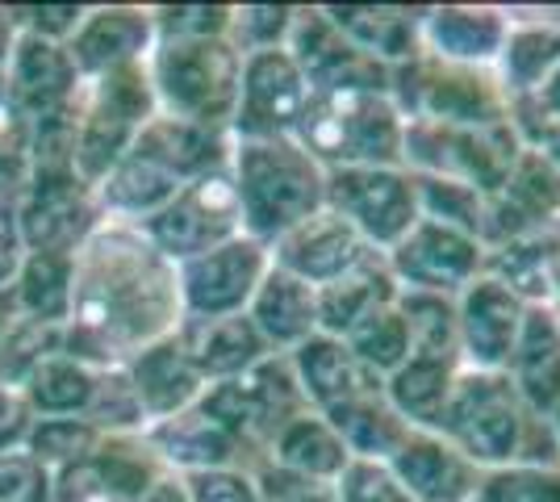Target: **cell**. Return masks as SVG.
I'll list each match as a JSON object with an SVG mask.
<instances>
[{"mask_svg":"<svg viewBox=\"0 0 560 502\" xmlns=\"http://www.w3.org/2000/svg\"><path fill=\"white\" fill-rule=\"evenodd\" d=\"M185 323L176 264L164 260L130 222H101L75 252L63 352L93 369L126 364L147 343Z\"/></svg>","mask_w":560,"mask_h":502,"instance_id":"1","label":"cell"},{"mask_svg":"<svg viewBox=\"0 0 560 502\" xmlns=\"http://www.w3.org/2000/svg\"><path fill=\"white\" fill-rule=\"evenodd\" d=\"M231 147L234 139L226 130L155 114L142 126L139 139L130 143V151L114 164V172L96 185L101 214H105V222L139 226L142 218H151L160 206H167L197 176L231 164Z\"/></svg>","mask_w":560,"mask_h":502,"instance_id":"2","label":"cell"},{"mask_svg":"<svg viewBox=\"0 0 560 502\" xmlns=\"http://www.w3.org/2000/svg\"><path fill=\"white\" fill-rule=\"evenodd\" d=\"M435 431L481 469L502 465H560L557 431L518 398L506 373L460 369Z\"/></svg>","mask_w":560,"mask_h":502,"instance_id":"3","label":"cell"},{"mask_svg":"<svg viewBox=\"0 0 560 502\" xmlns=\"http://www.w3.org/2000/svg\"><path fill=\"white\" fill-rule=\"evenodd\" d=\"M231 180L238 192L243 235L272 247L298 222L327 210V167L298 139H259L231 147Z\"/></svg>","mask_w":560,"mask_h":502,"instance_id":"4","label":"cell"},{"mask_svg":"<svg viewBox=\"0 0 560 502\" xmlns=\"http://www.w3.org/2000/svg\"><path fill=\"white\" fill-rule=\"evenodd\" d=\"M293 139L327 172L389 167L401 164L406 118L389 93H310Z\"/></svg>","mask_w":560,"mask_h":502,"instance_id":"5","label":"cell"},{"mask_svg":"<svg viewBox=\"0 0 560 502\" xmlns=\"http://www.w3.org/2000/svg\"><path fill=\"white\" fill-rule=\"evenodd\" d=\"M147 75H151L155 105L164 118L231 135L238 75H243V55L231 47V38L155 43L151 59H147Z\"/></svg>","mask_w":560,"mask_h":502,"instance_id":"6","label":"cell"},{"mask_svg":"<svg viewBox=\"0 0 560 502\" xmlns=\"http://www.w3.org/2000/svg\"><path fill=\"white\" fill-rule=\"evenodd\" d=\"M389 96L406 121H444V126L511 121V96L502 93L493 68L444 63L427 50L389 68Z\"/></svg>","mask_w":560,"mask_h":502,"instance_id":"7","label":"cell"},{"mask_svg":"<svg viewBox=\"0 0 560 502\" xmlns=\"http://www.w3.org/2000/svg\"><path fill=\"white\" fill-rule=\"evenodd\" d=\"M155 114L160 105H155L147 63H130V68L84 80L80 114H75V147H71L80 180H89L96 189Z\"/></svg>","mask_w":560,"mask_h":502,"instance_id":"8","label":"cell"},{"mask_svg":"<svg viewBox=\"0 0 560 502\" xmlns=\"http://www.w3.org/2000/svg\"><path fill=\"white\" fill-rule=\"evenodd\" d=\"M523 139L511 121L502 126H444V121H406L401 164L415 176L456 180L477 192H498Z\"/></svg>","mask_w":560,"mask_h":502,"instance_id":"9","label":"cell"},{"mask_svg":"<svg viewBox=\"0 0 560 502\" xmlns=\"http://www.w3.org/2000/svg\"><path fill=\"white\" fill-rule=\"evenodd\" d=\"M201 407L210 410L222 428L231 431L234 440L252 453V460H268V448L277 440V431L298 419L305 407L302 389L293 382L289 357L272 352L268 360H259L252 373L234 377V382L206 385Z\"/></svg>","mask_w":560,"mask_h":502,"instance_id":"10","label":"cell"},{"mask_svg":"<svg viewBox=\"0 0 560 502\" xmlns=\"http://www.w3.org/2000/svg\"><path fill=\"white\" fill-rule=\"evenodd\" d=\"M327 210L385 256L422 218L419 176L406 164L335 167L327 172Z\"/></svg>","mask_w":560,"mask_h":502,"instance_id":"11","label":"cell"},{"mask_svg":"<svg viewBox=\"0 0 560 502\" xmlns=\"http://www.w3.org/2000/svg\"><path fill=\"white\" fill-rule=\"evenodd\" d=\"M18 235L25 252H68L75 256L105 222L101 201L75 164H34L18 201Z\"/></svg>","mask_w":560,"mask_h":502,"instance_id":"12","label":"cell"},{"mask_svg":"<svg viewBox=\"0 0 560 502\" xmlns=\"http://www.w3.org/2000/svg\"><path fill=\"white\" fill-rule=\"evenodd\" d=\"M139 231L142 240L172 264H185L218 247V243L243 235V214H238L231 167H213L206 176H197L167 206H160L151 218H142Z\"/></svg>","mask_w":560,"mask_h":502,"instance_id":"13","label":"cell"},{"mask_svg":"<svg viewBox=\"0 0 560 502\" xmlns=\"http://www.w3.org/2000/svg\"><path fill=\"white\" fill-rule=\"evenodd\" d=\"M272 268V252L252 235H234L210 252L176 264V285H180V314L188 323L206 318H231L247 314L259 281Z\"/></svg>","mask_w":560,"mask_h":502,"instance_id":"14","label":"cell"},{"mask_svg":"<svg viewBox=\"0 0 560 502\" xmlns=\"http://www.w3.org/2000/svg\"><path fill=\"white\" fill-rule=\"evenodd\" d=\"M385 268L394 272L397 289L444 293L456 297L486 272V243L468 231H456L440 218H419L401 240L385 252Z\"/></svg>","mask_w":560,"mask_h":502,"instance_id":"15","label":"cell"},{"mask_svg":"<svg viewBox=\"0 0 560 502\" xmlns=\"http://www.w3.org/2000/svg\"><path fill=\"white\" fill-rule=\"evenodd\" d=\"M310 101L302 68L293 55L280 50H259L243 55V75H238V105L231 118L234 143H259V139H293L298 121Z\"/></svg>","mask_w":560,"mask_h":502,"instance_id":"16","label":"cell"},{"mask_svg":"<svg viewBox=\"0 0 560 502\" xmlns=\"http://www.w3.org/2000/svg\"><path fill=\"white\" fill-rule=\"evenodd\" d=\"M164 478L147 435H101L84 460L55 474V502H142Z\"/></svg>","mask_w":560,"mask_h":502,"instance_id":"17","label":"cell"},{"mask_svg":"<svg viewBox=\"0 0 560 502\" xmlns=\"http://www.w3.org/2000/svg\"><path fill=\"white\" fill-rule=\"evenodd\" d=\"M284 50L302 68L310 93H389V68L351 47L323 4H298Z\"/></svg>","mask_w":560,"mask_h":502,"instance_id":"18","label":"cell"},{"mask_svg":"<svg viewBox=\"0 0 560 502\" xmlns=\"http://www.w3.org/2000/svg\"><path fill=\"white\" fill-rule=\"evenodd\" d=\"M4 89L22 105L30 130L75 126L80 96H84V75L75 72L68 47L22 34L18 50H13V63H9V75H4Z\"/></svg>","mask_w":560,"mask_h":502,"instance_id":"19","label":"cell"},{"mask_svg":"<svg viewBox=\"0 0 560 502\" xmlns=\"http://www.w3.org/2000/svg\"><path fill=\"white\" fill-rule=\"evenodd\" d=\"M527 297H518L506 281L481 272L472 285L456 293V335H460V360L465 369L481 373H502L511 360L523 318H527Z\"/></svg>","mask_w":560,"mask_h":502,"instance_id":"20","label":"cell"},{"mask_svg":"<svg viewBox=\"0 0 560 502\" xmlns=\"http://www.w3.org/2000/svg\"><path fill=\"white\" fill-rule=\"evenodd\" d=\"M560 226V167H552L532 147L518 151L506 180L490 192V231H486V252L498 243L523 240Z\"/></svg>","mask_w":560,"mask_h":502,"instance_id":"21","label":"cell"},{"mask_svg":"<svg viewBox=\"0 0 560 502\" xmlns=\"http://www.w3.org/2000/svg\"><path fill=\"white\" fill-rule=\"evenodd\" d=\"M268 252H272V264H277L280 272H289V277H298V281H305V285L314 289L330 285V281L348 277L351 268H360V264H369L373 256H381V252H373L343 218L330 214V210H318L314 218L298 222Z\"/></svg>","mask_w":560,"mask_h":502,"instance_id":"22","label":"cell"},{"mask_svg":"<svg viewBox=\"0 0 560 502\" xmlns=\"http://www.w3.org/2000/svg\"><path fill=\"white\" fill-rule=\"evenodd\" d=\"M151 50H155L151 4H93L68 43L71 63L84 80L147 63Z\"/></svg>","mask_w":560,"mask_h":502,"instance_id":"23","label":"cell"},{"mask_svg":"<svg viewBox=\"0 0 560 502\" xmlns=\"http://www.w3.org/2000/svg\"><path fill=\"white\" fill-rule=\"evenodd\" d=\"M389 474L410 494V502H472L486 469L468 460L440 431L415 428L389 460Z\"/></svg>","mask_w":560,"mask_h":502,"instance_id":"24","label":"cell"},{"mask_svg":"<svg viewBox=\"0 0 560 502\" xmlns=\"http://www.w3.org/2000/svg\"><path fill=\"white\" fill-rule=\"evenodd\" d=\"M142 435H147L151 453L164 460L172 478L206 474V469H256L252 453L201 402L172 415L164 423H151Z\"/></svg>","mask_w":560,"mask_h":502,"instance_id":"25","label":"cell"},{"mask_svg":"<svg viewBox=\"0 0 560 502\" xmlns=\"http://www.w3.org/2000/svg\"><path fill=\"white\" fill-rule=\"evenodd\" d=\"M126 377L139 394V407L147 415V428L151 423H164L180 410L197 407L201 394H206V377L197 373V364L188 357L185 339H180V327L155 343H147L142 352L121 364Z\"/></svg>","mask_w":560,"mask_h":502,"instance_id":"26","label":"cell"},{"mask_svg":"<svg viewBox=\"0 0 560 502\" xmlns=\"http://www.w3.org/2000/svg\"><path fill=\"white\" fill-rule=\"evenodd\" d=\"M506 34L511 17L502 4H427L422 13V50L444 63L493 68Z\"/></svg>","mask_w":560,"mask_h":502,"instance_id":"27","label":"cell"},{"mask_svg":"<svg viewBox=\"0 0 560 502\" xmlns=\"http://www.w3.org/2000/svg\"><path fill=\"white\" fill-rule=\"evenodd\" d=\"M284 357H289V369H293V382L302 389L305 407L318 410V415H327V410H335L339 402L355 398V394H369V389L385 385L355 360V352L339 335H310L302 348H293Z\"/></svg>","mask_w":560,"mask_h":502,"instance_id":"28","label":"cell"},{"mask_svg":"<svg viewBox=\"0 0 560 502\" xmlns=\"http://www.w3.org/2000/svg\"><path fill=\"white\" fill-rule=\"evenodd\" d=\"M502 373L511 377V385L527 407L544 419H552V410L560 407V311L552 302L527 306L518 343H514Z\"/></svg>","mask_w":560,"mask_h":502,"instance_id":"29","label":"cell"},{"mask_svg":"<svg viewBox=\"0 0 560 502\" xmlns=\"http://www.w3.org/2000/svg\"><path fill=\"white\" fill-rule=\"evenodd\" d=\"M335 30L381 68H397L422 50L427 4H323Z\"/></svg>","mask_w":560,"mask_h":502,"instance_id":"30","label":"cell"},{"mask_svg":"<svg viewBox=\"0 0 560 502\" xmlns=\"http://www.w3.org/2000/svg\"><path fill=\"white\" fill-rule=\"evenodd\" d=\"M506 17H511V34L493 72L514 105L527 93H536L539 80L560 63V9H506Z\"/></svg>","mask_w":560,"mask_h":502,"instance_id":"31","label":"cell"},{"mask_svg":"<svg viewBox=\"0 0 560 502\" xmlns=\"http://www.w3.org/2000/svg\"><path fill=\"white\" fill-rule=\"evenodd\" d=\"M180 339H185L188 357L197 364V373L206 385L234 382L243 373H252L259 360L272 357V348L264 343L256 323L247 314H231V318H206V323H180Z\"/></svg>","mask_w":560,"mask_h":502,"instance_id":"32","label":"cell"},{"mask_svg":"<svg viewBox=\"0 0 560 502\" xmlns=\"http://www.w3.org/2000/svg\"><path fill=\"white\" fill-rule=\"evenodd\" d=\"M247 318L256 323L264 343L284 357V352L302 348L310 335H318V289L280 272L272 264L247 306Z\"/></svg>","mask_w":560,"mask_h":502,"instance_id":"33","label":"cell"},{"mask_svg":"<svg viewBox=\"0 0 560 502\" xmlns=\"http://www.w3.org/2000/svg\"><path fill=\"white\" fill-rule=\"evenodd\" d=\"M460 357H431V352H410L401 369L385 377V398L394 410L410 423V428L435 431L440 415H444L447 398L460 377Z\"/></svg>","mask_w":560,"mask_h":502,"instance_id":"34","label":"cell"},{"mask_svg":"<svg viewBox=\"0 0 560 502\" xmlns=\"http://www.w3.org/2000/svg\"><path fill=\"white\" fill-rule=\"evenodd\" d=\"M330 428L339 431V440L348 444L351 460H376V465H389L394 453L406 444L410 423L394 410V402L385 398V385L369 389V394H355L348 402H339L335 410L323 415Z\"/></svg>","mask_w":560,"mask_h":502,"instance_id":"35","label":"cell"},{"mask_svg":"<svg viewBox=\"0 0 560 502\" xmlns=\"http://www.w3.org/2000/svg\"><path fill=\"white\" fill-rule=\"evenodd\" d=\"M397 302V281L394 272L385 268V256H373L369 264L351 268L348 277L330 281L318 289V331L343 335L351 327H360L369 314L385 311Z\"/></svg>","mask_w":560,"mask_h":502,"instance_id":"36","label":"cell"},{"mask_svg":"<svg viewBox=\"0 0 560 502\" xmlns=\"http://www.w3.org/2000/svg\"><path fill=\"white\" fill-rule=\"evenodd\" d=\"M71 277H75V256L68 252H25L9 285V306L18 318L63 327L71 311Z\"/></svg>","mask_w":560,"mask_h":502,"instance_id":"37","label":"cell"},{"mask_svg":"<svg viewBox=\"0 0 560 502\" xmlns=\"http://www.w3.org/2000/svg\"><path fill=\"white\" fill-rule=\"evenodd\" d=\"M268 460L289 469V474H302V478L339 481V474L351 465V453L348 444L339 440V431L330 428L318 410H302L298 419H289L277 431Z\"/></svg>","mask_w":560,"mask_h":502,"instance_id":"38","label":"cell"},{"mask_svg":"<svg viewBox=\"0 0 560 502\" xmlns=\"http://www.w3.org/2000/svg\"><path fill=\"white\" fill-rule=\"evenodd\" d=\"M96 369L71 352L47 357L22 385V398L30 402L34 419H84L93 398Z\"/></svg>","mask_w":560,"mask_h":502,"instance_id":"39","label":"cell"},{"mask_svg":"<svg viewBox=\"0 0 560 502\" xmlns=\"http://www.w3.org/2000/svg\"><path fill=\"white\" fill-rule=\"evenodd\" d=\"M397 311L410 327V352L431 357H460V335H456V297L444 293H419V289H397ZM465 364V360H460Z\"/></svg>","mask_w":560,"mask_h":502,"instance_id":"40","label":"cell"},{"mask_svg":"<svg viewBox=\"0 0 560 502\" xmlns=\"http://www.w3.org/2000/svg\"><path fill=\"white\" fill-rule=\"evenodd\" d=\"M343 343H348L351 352H355V360L373 373V377H389L394 369H401L406 364V357H410V327H406V318H401V311L394 306H385V311L369 314L360 327H351L348 335H343Z\"/></svg>","mask_w":560,"mask_h":502,"instance_id":"41","label":"cell"},{"mask_svg":"<svg viewBox=\"0 0 560 502\" xmlns=\"http://www.w3.org/2000/svg\"><path fill=\"white\" fill-rule=\"evenodd\" d=\"M63 352V327L34 323V318H9L0 331V385L22 389L25 377L43 364L47 357Z\"/></svg>","mask_w":560,"mask_h":502,"instance_id":"42","label":"cell"},{"mask_svg":"<svg viewBox=\"0 0 560 502\" xmlns=\"http://www.w3.org/2000/svg\"><path fill=\"white\" fill-rule=\"evenodd\" d=\"M84 419H89L101 435H142V431H147V415H142V407H139V394H135V385H130L121 364L96 369V385H93V398H89Z\"/></svg>","mask_w":560,"mask_h":502,"instance_id":"43","label":"cell"},{"mask_svg":"<svg viewBox=\"0 0 560 502\" xmlns=\"http://www.w3.org/2000/svg\"><path fill=\"white\" fill-rule=\"evenodd\" d=\"M96 440H101V431L89 419H34L25 453L34 456L43 469H50V474H63L75 460H84V456L93 453Z\"/></svg>","mask_w":560,"mask_h":502,"instance_id":"44","label":"cell"},{"mask_svg":"<svg viewBox=\"0 0 560 502\" xmlns=\"http://www.w3.org/2000/svg\"><path fill=\"white\" fill-rule=\"evenodd\" d=\"M298 17V4H234L231 13V47L238 55L289 47V30Z\"/></svg>","mask_w":560,"mask_h":502,"instance_id":"45","label":"cell"},{"mask_svg":"<svg viewBox=\"0 0 560 502\" xmlns=\"http://www.w3.org/2000/svg\"><path fill=\"white\" fill-rule=\"evenodd\" d=\"M472 502H560V465H502L486 469Z\"/></svg>","mask_w":560,"mask_h":502,"instance_id":"46","label":"cell"},{"mask_svg":"<svg viewBox=\"0 0 560 502\" xmlns=\"http://www.w3.org/2000/svg\"><path fill=\"white\" fill-rule=\"evenodd\" d=\"M234 4H151L155 43H188V38H226Z\"/></svg>","mask_w":560,"mask_h":502,"instance_id":"47","label":"cell"},{"mask_svg":"<svg viewBox=\"0 0 560 502\" xmlns=\"http://www.w3.org/2000/svg\"><path fill=\"white\" fill-rule=\"evenodd\" d=\"M84 13H89V4H9V17L18 25V34L59 43V47L71 43V34L80 30Z\"/></svg>","mask_w":560,"mask_h":502,"instance_id":"48","label":"cell"},{"mask_svg":"<svg viewBox=\"0 0 560 502\" xmlns=\"http://www.w3.org/2000/svg\"><path fill=\"white\" fill-rule=\"evenodd\" d=\"M0 502H55V474L25 448L0 453Z\"/></svg>","mask_w":560,"mask_h":502,"instance_id":"49","label":"cell"},{"mask_svg":"<svg viewBox=\"0 0 560 502\" xmlns=\"http://www.w3.org/2000/svg\"><path fill=\"white\" fill-rule=\"evenodd\" d=\"M335 502H410V494L397 486L389 465L351 460L335 481Z\"/></svg>","mask_w":560,"mask_h":502,"instance_id":"50","label":"cell"},{"mask_svg":"<svg viewBox=\"0 0 560 502\" xmlns=\"http://www.w3.org/2000/svg\"><path fill=\"white\" fill-rule=\"evenodd\" d=\"M252 478H256L259 502H335V481L302 478V474H289L272 460H259Z\"/></svg>","mask_w":560,"mask_h":502,"instance_id":"51","label":"cell"},{"mask_svg":"<svg viewBox=\"0 0 560 502\" xmlns=\"http://www.w3.org/2000/svg\"><path fill=\"white\" fill-rule=\"evenodd\" d=\"M188 502H259L252 469H206L180 478Z\"/></svg>","mask_w":560,"mask_h":502,"instance_id":"52","label":"cell"},{"mask_svg":"<svg viewBox=\"0 0 560 502\" xmlns=\"http://www.w3.org/2000/svg\"><path fill=\"white\" fill-rule=\"evenodd\" d=\"M30 428H34V410H30V402L22 398V389L0 385V453L25 448Z\"/></svg>","mask_w":560,"mask_h":502,"instance_id":"53","label":"cell"},{"mask_svg":"<svg viewBox=\"0 0 560 502\" xmlns=\"http://www.w3.org/2000/svg\"><path fill=\"white\" fill-rule=\"evenodd\" d=\"M511 121H560V63L536 84V93H527L523 101L511 105Z\"/></svg>","mask_w":560,"mask_h":502,"instance_id":"54","label":"cell"},{"mask_svg":"<svg viewBox=\"0 0 560 502\" xmlns=\"http://www.w3.org/2000/svg\"><path fill=\"white\" fill-rule=\"evenodd\" d=\"M514 130H518L523 147H532V151L544 155L552 167H560V121H523V126H514Z\"/></svg>","mask_w":560,"mask_h":502,"instance_id":"55","label":"cell"},{"mask_svg":"<svg viewBox=\"0 0 560 502\" xmlns=\"http://www.w3.org/2000/svg\"><path fill=\"white\" fill-rule=\"evenodd\" d=\"M18 25L9 17V4H0V84H4V75H9V63H13V50H18Z\"/></svg>","mask_w":560,"mask_h":502,"instance_id":"56","label":"cell"},{"mask_svg":"<svg viewBox=\"0 0 560 502\" xmlns=\"http://www.w3.org/2000/svg\"><path fill=\"white\" fill-rule=\"evenodd\" d=\"M142 502H188V499H185V486H180V478H164Z\"/></svg>","mask_w":560,"mask_h":502,"instance_id":"57","label":"cell"},{"mask_svg":"<svg viewBox=\"0 0 560 502\" xmlns=\"http://www.w3.org/2000/svg\"><path fill=\"white\" fill-rule=\"evenodd\" d=\"M9 318H13V306H9V289H4V293H0V331H4Z\"/></svg>","mask_w":560,"mask_h":502,"instance_id":"58","label":"cell"},{"mask_svg":"<svg viewBox=\"0 0 560 502\" xmlns=\"http://www.w3.org/2000/svg\"><path fill=\"white\" fill-rule=\"evenodd\" d=\"M552 431H557V448H560V407L552 410Z\"/></svg>","mask_w":560,"mask_h":502,"instance_id":"59","label":"cell"}]
</instances>
